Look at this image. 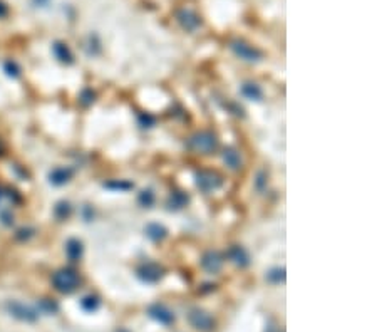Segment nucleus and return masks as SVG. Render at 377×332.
<instances>
[{
    "label": "nucleus",
    "instance_id": "f257e3e1",
    "mask_svg": "<svg viewBox=\"0 0 377 332\" xmlns=\"http://www.w3.org/2000/svg\"><path fill=\"white\" fill-rule=\"evenodd\" d=\"M79 275L72 268H61L52 275V284L61 294H72L79 287Z\"/></svg>",
    "mask_w": 377,
    "mask_h": 332
},
{
    "label": "nucleus",
    "instance_id": "f03ea898",
    "mask_svg": "<svg viewBox=\"0 0 377 332\" xmlns=\"http://www.w3.org/2000/svg\"><path fill=\"white\" fill-rule=\"evenodd\" d=\"M188 146L191 150L198 151V153H211V151L217 150L218 146V139L213 133L210 131H200L193 134L188 141Z\"/></svg>",
    "mask_w": 377,
    "mask_h": 332
},
{
    "label": "nucleus",
    "instance_id": "7ed1b4c3",
    "mask_svg": "<svg viewBox=\"0 0 377 332\" xmlns=\"http://www.w3.org/2000/svg\"><path fill=\"white\" fill-rule=\"evenodd\" d=\"M188 322H190L196 331H201V332H210V331H213V327H215L213 317H211L206 310L198 309V307L191 309V310L188 312Z\"/></svg>",
    "mask_w": 377,
    "mask_h": 332
},
{
    "label": "nucleus",
    "instance_id": "20e7f679",
    "mask_svg": "<svg viewBox=\"0 0 377 332\" xmlns=\"http://www.w3.org/2000/svg\"><path fill=\"white\" fill-rule=\"evenodd\" d=\"M5 309L12 317L23 320V322H35L39 317V314L32 307L25 306V304L19 302V300H9V302L5 304Z\"/></svg>",
    "mask_w": 377,
    "mask_h": 332
},
{
    "label": "nucleus",
    "instance_id": "39448f33",
    "mask_svg": "<svg viewBox=\"0 0 377 332\" xmlns=\"http://www.w3.org/2000/svg\"><path fill=\"white\" fill-rule=\"evenodd\" d=\"M195 178H196V186H198L201 191H205V193H208V191H213V190H218L223 183L222 177H220L218 173H215V171H210V170L198 171Z\"/></svg>",
    "mask_w": 377,
    "mask_h": 332
},
{
    "label": "nucleus",
    "instance_id": "423d86ee",
    "mask_svg": "<svg viewBox=\"0 0 377 332\" xmlns=\"http://www.w3.org/2000/svg\"><path fill=\"white\" fill-rule=\"evenodd\" d=\"M231 50H233L240 59L248 61V62H258V61H262V57H263L262 50H258L257 47H253V45L245 44V42H242V41L231 42Z\"/></svg>",
    "mask_w": 377,
    "mask_h": 332
},
{
    "label": "nucleus",
    "instance_id": "0eeeda50",
    "mask_svg": "<svg viewBox=\"0 0 377 332\" xmlns=\"http://www.w3.org/2000/svg\"><path fill=\"white\" fill-rule=\"evenodd\" d=\"M137 277L146 284H156L163 277V268L158 264L148 262V264H143L137 268Z\"/></svg>",
    "mask_w": 377,
    "mask_h": 332
},
{
    "label": "nucleus",
    "instance_id": "6e6552de",
    "mask_svg": "<svg viewBox=\"0 0 377 332\" xmlns=\"http://www.w3.org/2000/svg\"><path fill=\"white\" fill-rule=\"evenodd\" d=\"M148 315L156 322L163 324V326H170V324L175 322V314L163 304H153L148 309Z\"/></svg>",
    "mask_w": 377,
    "mask_h": 332
},
{
    "label": "nucleus",
    "instance_id": "1a4fd4ad",
    "mask_svg": "<svg viewBox=\"0 0 377 332\" xmlns=\"http://www.w3.org/2000/svg\"><path fill=\"white\" fill-rule=\"evenodd\" d=\"M201 267L210 273H217L223 267V257L218 252H206L201 259Z\"/></svg>",
    "mask_w": 377,
    "mask_h": 332
},
{
    "label": "nucleus",
    "instance_id": "9d476101",
    "mask_svg": "<svg viewBox=\"0 0 377 332\" xmlns=\"http://www.w3.org/2000/svg\"><path fill=\"white\" fill-rule=\"evenodd\" d=\"M228 257L230 260L233 262L237 267H248L250 265V255L245 248L240 247V245H233L230 250H228Z\"/></svg>",
    "mask_w": 377,
    "mask_h": 332
},
{
    "label": "nucleus",
    "instance_id": "9b49d317",
    "mask_svg": "<svg viewBox=\"0 0 377 332\" xmlns=\"http://www.w3.org/2000/svg\"><path fill=\"white\" fill-rule=\"evenodd\" d=\"M178 21L179 24H181L186 30H195L196 27H198L200 24H201V21H200V17L196 15L193 10H188V9H183L178 12Z\"/></svg>",
    "mask_w": 377,
    "mask_h": 332
},
{
    "label": "nucleus",
    "instance_id": "f8f14e48",
    "mask_svg": "<svg viewBox=\"0 0 377 332\" xmlns=\"http://www.w3.org/2000/svg\"><path fill=\"white\" fill-rule=\"evenodd\" d=\"M72 177V170L70 168H56L49 173V181L56 186H62L69 181Z\"/></svg>",
    "mask_w": 377,
    "mask_h": 332
},
{
    "label": "nucleus",
    "instance_id": "ddd939ff",
    "mask_svg": "<svg viewBox=\"0 0 377 332\" xmlns=\"http://www.w3.org/2000/svg\"><path fill=\"white\" fill-rule=\"evenodd\" d=\"M223 161L225 165L230 168V170H240L242 168V159H240V155H238L237 150L233 148H226L223 151Z\"/></svg>",
    "mask_w": 377,
    "mask_h": 332
},
{
    "label": "nucleus",
    "instance_id": "4468645a",
    "mask_svg": "<svg viewBox=\"0 0 377 332\" xmlns=\"http://www.w3.org/2000/svg\"><path fill=\"white\" fill-rule=\"evenodd\" d=\"M146 237L149 238V240H153V242H161L163 238H166V235H168V230L164 228L163 225H159V223H149V225H146Z\"/></svg>",
    "mask_w": 377,
    "mask_h": 332
},
{
    "label": "nucleus",
    "instance_id": "2eb2a0df",
    "mask_svg": "<svg viewBox=\"0 0 377 332\" xmlns=\"http://www.w3.org/2000/svg\"><path fill=\"white\" fill-rule=\"evenodd\" d=\"M66 253L72 262L79 260L82 257V243L77 238H70V240L66 243Z\"/></svg>",
    "mask_w": 377,
    "mask_h": 332
},
{
    "label": "nucleus",
    "instance_id": "dca6fc26",
    "mask_svg": "<svg viewBox=\"0 0 377 332\" xmlns=\"http://www.w3.org/2000/svg\"><path fill=\"white\" fill-rule=\"evenodd\" d=\"M242 94L245 97H248L251 101H260L263 97V91L260 89V86L255 83H245L242 86Z\"/></svg>",
    "mask_w": 377,
    "mask_h": 332
},
{
    "label": "nucleus",
    "instance_id": "f3484780",
    "mask_svg": "<svg viewBox=\"0 0 377 332\" xmlns=\"http://www.w3.org/2000/svg\"><path fill=\"white\" fill-rule=\"evenodd\" d=\"M188 203V195L183 191H175L170 198H168V208L170 210H181Z\"/></svg>",
    "mask_w": 377,
    "mask_h": 332
},
{
    "label": "nucleus",
    "instance_id": "a211bd4d",
    "mask_svg": "<svg viewBox=\"0 0 377 332\" xmlns=\"http://www.w3.org/2000/svg\"><path fill=\"white\" fill-rule=\"evenodd\" d=\"M52 50H54L56 57L61 62H67V64L72 62V54H70V50H69L67 45L61 44V42H56V44H54V47H52Z\"/></svg>",
    "mask_w": 377,
    "mask_h": 332
},
{
    "label": "nucleus",
    "instance_id": "6ab92c4d",
    "mask_svg": "<svg viewBox=\"0 0 377 332\" xmlns=\"http://www.w3.org/2000/svg\"><path fill=\"white\" fill-rule=\"evenodd\" d=\"M99 306H101V302H99V299H97L96 295H86L84 299L81 300V307L84 309L86 312H94V310H97V309H99Z\"/></svg>",
    "mask_w": 377,
    "mask_h": 332
},
{
    "label": "nucleus",
    "instance_id": "aec40b11",
    "mask_svg": "<svg viewBox=\"0 0 377 332\" xmlns=\"http://www.w3.org/2000/svg\"><path fill=\"white\" fill-rule=\"evenodd\" d=\"M266 280L272 284H280L285 280V270L284 268H272L268 273H266Z\"/></svg>",
    "mask_w": 377,
    "mask_h": 332
},
{
    "label": "nucleus",
    "instance_id": "412c9836",
    "mask_svg": "<svg viewBox=\"0 0 377 332\" xmlns=\"http://www.w3.org/2000/svg\"><path fill=\"white\" fill-rule=\"evenodd\" d=\"M137 201L141 203L143 206H146V208H149V206L155 203V193H153L151 190H143L139 193V197H137Z\"/></svg>",
    "mask_w": 377,
    "mask_h": 332
},
{
    "label": "nucleus",
    "instance_id": "4be33fe9",
    "mask_svg": "<svg viewBox=\"0 0 377 332\" xmlns=\"http://www.w3.org/2000/svg\"><path fill=\"white\" fill-rule=\"evenodd\" d=\"M56 215L59 218H67L69 215H70V205L67 201H59L57 205H56Z\"/></svg>",
    "mask_w": 377,
    "mask_h": 332
},
{
    "label": "nucleus",
    "instance_id": "5701e85b",
    "mask_svg": "<svg viewBox=\"0 0 377 332\" xmlns=\"http://www.w3.org/2000/svg\"><path fill=\"white\" fill-rule=\"evenodd\" d=\"M39 307H41V310L45 312V314H54V312H57V309H59L57 304L52 302V300H49V299L41 300V302H39Z\"/></svg>",
    "mask_w": 377,
    "mask_h": 332
},
{
    "label": "nucleus",
    "instance_id": "b1692460",
    "mask_svg": "<svg viewBox=\"0 0 377 332\" xmlns=\"http://www.w3.org/2000/svg\"><path fill=\"white\" fill-rule=\"evenodd\" d=\"M106 188H111V190H123V191H126V190H131L133 188V183H129V181H109V183H106Z\"/></svg>",
    "mask_w": 377,
    "mask_h": 332
},
{
    "label": "nucleus",
    "instance_id": "393cba45",
    "mask_svg": "<svg viewBox=\"0 0 377 332\" xmlns=\"http://www.w3.org/2000/svg\"><path fill=\"white\" fill-rule=\"evenodd\" d=\"M139 124L143 128H151V126H155V123H156V119L153 118L151 114H139Z\"/></svg>",
    "mask_w": 377,
    "mask_h": 332
},
{
    "label": "nucleus",
    "instance_id": "a878e982",
    "mask_svg": "<svg viewBox=\"0 0 377 332\" xmlns=\"http://www.w3.org/2000/svg\"><path fill=\"white\" fill-rule=\"evenodd\" d=\"M3 67H5V72L12 77H17L19 74H21V69H19V66L15 64V62H5Z\"/></svg>",
    "mask_w": 377,
    "mask_h": 332
},
{
    "label": "nucleus",
    "instance_id": "bb28decb",
    "mask_svg": "<svg viewBox=\"0 0 377 332\" xmlns=\"http://www.w3.org/2000/svg\"><path fill=\"white\" fill-rule=\"evenodd\" d=\"M81 101H82V104H91L92 101H94V92L92 91H89V89H86L84 92H82V96H81Z\"/></svg>",
    "mask_w": 377,
    "mask_h": 332
},
{
    "label": "nucleus",
    "instance_id": "cd10ccee",
    "mask_svg": "<svg viewBox=\"0 0 377 332\" xmlns=\"http://www.w3.org/2000/svg\"><path fill=\"white\" fill-rule=\"evenodd\" d=\"M5 14H7V7L3 5L2 2H0V17H3V15H5Z\"/></svg>",
    "mask_w": 377,
    "mask_h": 332
},
{
    "label": "nucleus",
    "instance_id": "c85d7f7f",
    "mask_svg": "<svg viewBox=\"0 0 377 332\" xmlns=\"http://www.w3.org/2000/svg\"><path fill=\"white\" fill-rule=\"evenodd\" d=\"M35 3H39V5H44V3H47V0H35Z\"/></svg>",
    "mask_w": 377,
    "mask_h": 332
},
{
    "label": "nucleus",
    "instance_id": "c756f323",
    "mask_svg": "<svg viewBox=\"0 0 377 332\" xmlns=\"http://www.w3.org/2000/svg\"><path fill=\"white\" fill-rule=\"evenodd\" d=\"M0 197H2V193H0Z\"/></svg>",
    "mask_w": 377,
    "mask_h": 332
}]
</instances>
